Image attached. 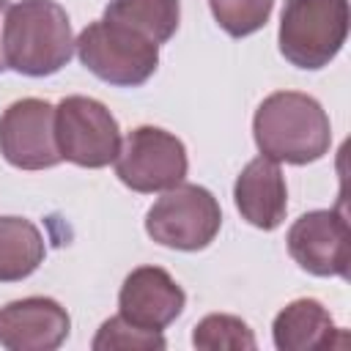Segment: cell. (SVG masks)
Instances as JSON below:
<instances>
[{
  "label": "cell",
  "instance_id": "6da1fadb",
  "mask_svg": "<svg viewBox=\"0 0 351 351\" xmlns=\"http://www.w3.org/2000/svg\"><path fill=\"white\" fill-rule=\"evenodd\" d=\"M252 134L261 156L285 165L318 162L332 145L326 110L299 90H277L266 96L255 110Z\"/></svg>",
  "mask_w": 351,
  "mask_h": 351
},
{
  "label": "cell",
  "instance_id": "7a4b0ae2",
  "mask_svg": "<svg viewBox=\"0 0 351 351\" xmlns=\"http://www.w3.org/2000/svg\"><path fill=\"white\" fill-rule=\"evenodd\" d=\"M0 44L5 69L25 77H49L74 55L69 14L55 0L8 3Z\"/></svg>",
  "mask_w": 351,
  "mask_h": 351
},
{
  "label": "cell",
  "instance_id": "3957f363",
  "mask_svg": "<svg viewBox=\"0 0 351 351\" xmlns=\"http://www.w3.org/2000/svg\"><path fill=\"white\" fill-rule=\"evenodd\" d=\"M348 0H285L277 44L296 69L329 66L348 38Z\"/></svg>",
  "mask_w": 351,
  "mask_h": 351
},
{
  "label": "cell",
  "instance_id": "277c9868",
  "mask_svg": "<svg viewBox=\"0 0 351 351\" xmlns=\"http://www.w3.org/2000/svg\"><path fill=\"white\" fill-rule=\"evenodd\" d=\"M74 49L93 77L118 88L143 85L159 66V44L110 19L90 22L77 36Z\"/></svg>",
  "mask_w": 351,
  "mask_h": 351
},
{
  "label": "cell",
  "instance_id": "5b68a950",
  "mask_svg": "<svg viewBox=\"0 0 351 351\" xmlns=\"http://www.w3.org/2000/svg\"><path fill=\"white\" fill-rule=\"evenodd\" d=\"M222 225L217 197L197 184H176L154 200L145 214V233L170 250L197 252L206 250Z\"/></svg>",
  "mask_w": 351,
  "mask_h": 351
},
{
  "label": "cell",
  "instance_id": "8992f818",
  "mask_svg": "<svg viewBox=\"0 0 351 351\" xmlns=\"http://www.w3.org/2000/svg\"><path fill=\"white\" fill-rule=\"evenodd\" d=\"M55 140L60 159L77 167H107L121 151L115 115L90 96H66L55 107Z\"/></svg>",
  "mask_w": 351,
  "mask_h": 351
},
{
  "label": "cell",
  "instance_id": "52a82bcc",
  "mask_svg": "<svg viewBox=\"0 0 351 351\" xmlns=\"http://www.w3.org/2000/svg\"><path fill=\"white\" fill-rule=\"evenodd\" d=\"M189 167L184 143L159 129V126H137L121 143L115 156V176L132 192H165L184 181Z\"/></svg>",
  "mask_w": 351,
  "mask_h": 351
},
{
  "label": "cell",
  "instance_id": "ba28073f",
  "mask_svg": "<svg viewBox=\"0 0 351 351\" xmlns=\"http://www.w3.org/2000/svg\"><path fill=\"white\" fill-rule=\"evenodd\" d=\"M0 154L19 170H47L60 159L55 107L47 99H19L0 115Z\"/></svg>",
  "mask_w": 351,
  "mask_h": 351
},
{
  "label": "cell",
  "instance_id": "9c48e42d",
  "mask_svg": "<svg viewBox=\"0 0 351 351\" xmlns=\"http://www.w3.org/2000/svg\"><path fill=\"white\" fill-rule=\"evenodd\" d=\"M288 255L315 277H348L351 233L348 219L337 208H318L302 214L285 236Z\"/></svg>",
  "mask_w": 351,
  "mask_h": 351
},
{
  "label": "cell",
  "instance_id": "30bf717a",
  "mask_svg": "<svg viewBox=\"0 0 351 351\" xmlns=\"http://www.w3.org/2000/svg\"><path fill=\"white\" fill-rule=\"evenodd\" d=\"M186 304L181 285L159 266H137L118 291V315L140 329L162 332Z\"/></svg>",
  "mask_w": 351,
  "mask_h": 351
},
{
  "label": "cell",
  "instance_id": "8fae6325",
  "mask_svg": "<svg viewBox=\"0 0 351 351\" xmlns=\"http://www.w3.org/2000/svg\"><path fill=\"white\" fill-rule=\"evenodd\" d=\"M71 318L49 296H27L0 307V346L8 351H55L66 343Z\"/></svg>",
  "mask_w": 351,
  "mask_h": 351
},
{
  "label": "cell",
  "instance_id": "7c38bea8",
  "mask_svg": "<svg viewBox=\"0 0 351 351\" xmlns=\"http://www.w3.org/2000/svg\"><path fill=\"white\" fill-rule=\"evenodd\" d=\"M233 200L241 219H247L252 228H280L288 211V189L280 162H271L266 156L247 162V167L239 173L233 184Z\"/></svg>",
  "mask_w": 351,
  "mask_h": 351
},
{
  "label": "cell",
  "instance_id": "4fadbf2b",
  "mask_svg": "<svg viewBox=\"0 0 351 351\" xmlns=\"http://www.w3.org/2000/svg\"><path fill=\"white\" fill-rule=\"evenodd\" d=\"M337 332L340 329L335 326L329 310L318 299H293L271 324V337L280 351L332 348Z\"/></svg>",
  "mask_w": 351,
  "mask_h": 351
},
{
  "label": "cell",
  "instance_id": "5bb4252c",
  "mask_svg": "<svg viewBox=\"0 0 351 351\" xmlns=\"http://www.w3.org/2000/svg\"><path fill=\"white\" fill-rule=\"evenodd\" d=\"M41 230L25 217H0V282H19L44 263Z\"/></svg>",
  "mask_w": 351,
  "mask_h": 351
},
{
  "label": "cell",
  "instance_id": "9a60e30c",
  "mask_svg": "<svg viewBox=\"0 0 351 351\" xmlns=\"http://www.w3.org/2000/svg\"><path fill=\"white\" fill-rule=\"evenodd\" d=\"M110 22L126 25L154 44H165L178 30L181 3L178 0H110L104 16Z\"/></svg>",
  "mask_w": 351,
  "mask_h": 351
},
{
  "label": "cell",
  "instance_id": "2e32d148",
  "mask_svg": "<svg viewBox=\"0 0 351 351\" xmlns=\"http://www.w3.org/2000/svg\"><path fill=\"white\" fill-rule=\"evenodd\" d=\"M192 346L200 351H252L258 343L252 329L241 318L228 313H211L195 324Z\"/></svg>",
  "mask_w": 351,
  "mask_h": 351
},
{
  "label": "cell",
  "instance_id": "e0dca14e",
  "mask_svg": "<svg viewBox=\"0 0 351 351\" xmlns=\"http://www.w3.org/2000/svg\"><path fill=\"white\" fill-rule=\"evenodd\" d=\"M208 8L228 36L244 38L269 22L274 0H208Z\"/></svg>",
  "mask_w": 351,
  "mask_h": 351
},
{
  "label": "cell",
  "instance_id": "ac0fdd59",
  "mask_svg": "<svg viewBox=\"0 0 351 351\" xmlns=\"http://www.w3.org/2000/svg\"><path fill=\"white\" fill-rule=\"evenodd\" d=\"M165 346L167 343H165L162 332L140 329V326L123 321L121 315L107 318L90 343L93 351H162Z\"/></svg>",
  "mask_w": 351,
  "mask_h": 351
},
{
  "label": "cell",
  "instance_id": "d6986e66",
  "mask_svg": "<svg viewBox=\"0 0 351 351\" xmlns=\"http://www.w3.org/2000/svg\"><path fill=\"white\" fill-rule=\"evenodd\" d=\"M8 0H0V36H3V16H5ZM0 71H5V60H3V44H0Z\"/></svg>",
  "mask_w": 351,
  "mask_h": 351
}]
</instances>
